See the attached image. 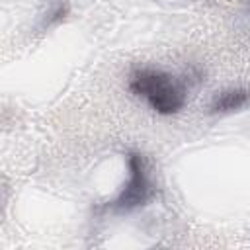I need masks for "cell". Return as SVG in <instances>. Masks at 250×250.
Listing matches in <instances>:
<instances>
[{"instance_id":"7a4b0ae2","label":"cell","mask_w":250,"mask_h":250,"mask_svg":"<svg viewBox=\"0 0 250 250\" xmlns=\"http://www.w3.org/2000/svg\"><path fill=\"white\" fill-rule=\"evenodd\" d=\"M127 170H129L127 184L123 186L119 195L109 205L113 211H133V209H139L152 195V184H150V178H148V168H146L145 156L139 154V152H129V156H127Z\"/></svg>"},{"instance_id":"3957f363","label":"cell","mask_w":250,"mask_h":250,"mask_svg":"<svg viewBox=\"0 0 250 250\" xmlns=\"http://www.w3.org/2000/svg\"><path fill=\"white\" fill-rule=\"evenodd\" d=\"M250 102V90L246 88H227L223 92H217L209 104V113L225 115L242 109Z\"/></svg>"},{"instance_id":"6da1fadb","label":"cell","mask_w":250,"mask_h":250,"mask_svg":"<svg viewBox=\"0 0 250 250\" xmlns=\"http://www.w3.org/2000/svg\"><path fill=\"white\" fill-rule=\"evenodd\" d=\"M129 90L145 100L152 111L158 115H174L186 105V86L180 78L160 70V68H135L129 74Z\"/></svg>"}]
</instances>
